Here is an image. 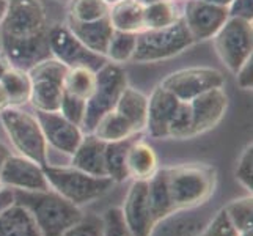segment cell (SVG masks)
Instances as JSON below:
<instances>
[{"mask_svg": "<svg viewBox=\"0 0 253 236\" xmlns=\"http://www.w3.org/2000/svg\"><path fill=\"white\" fill-rule=\"evenodd\" d=\"M49 22L40 0H8L2 29V54L11 66L29 71L50 57Z\"/></svg>", "mask_w": 253, "mask_h": 236, "instance_id": "6da1fadb", "label": "cell"}, {"mask_svg": "<svg viewBox=\"0 0 253 236\" xmlns=\"http://www.w3.org/2000/svg\"><path fill=\"white\" fill-rule=\"evenodd\" d=\"M14 202L25 206L33 216L42 236H60L66 229L82 219L79 206L57 194L55 190L13 189Z\"/></svg>", "mask_w": 253, "mask_h": 236, "instance_id": "7a4b0ae2", "label": "cell"}, {"mask_svg": "<svg viewBox=\"0 0 253 236\" xmlns=\"http://www.w3.org/2000/svg\"><path fill=\"white\" fill-rule=\"evenodd\" d=\"M217 181L215 167L203 162L179 164L167 169L173 209L195 208L208 202Z\"/></svg>", "mask_w": 253, "mask_h": 236, "instance_id": "3957f363", "label": "cell"}, {"mask_svg": "<svg viewBox=\"0 0 253 236\" xmlns=\"http://www.w3.org/2000/svg\"><path fill=\"white\" fill-rule=\"evenodd\" d=\"M52 190L74 205H85L102 197L113 188L115 181L109 177H93L73 165H42Z\"/></svg>", "mask_w": 253, "mask_h": 236, "instance_id": "277c9868", "label": "cell"}, {"mask_svg": "<svg viewBox=\"0 0 253 236\" xmlns=\"http://www.w3.org/2000/svg\"><path fill=\"white\" fill-rule=\"evenodd\" d=\"M0 121L14 150L40 165L49 162V146L37 115L22 107H6L0 112Z\"/></svg>", "mask_w": 253, "mask_h": 236, "instance_id": "5b68a950", "label": "cell"}, {"mask_svg": "<svg viewBox=\"0 0 253 236\" xmlns=\"http://www.w3.org/2000/svg\"><path fill=\"white\" fill-rule=\"evenodd\" d=\"M195 45L184 22L178 21L164 29L143 30L137 33L135 50L132 62L137 63H158L173 58Z\"/></svg>", "mask_w": 253, "mask_h": 236, "instance_id": "8992f818", "label": "cell"}, {"mask_svg": "<svg viewBox=\"0 0 253 236\" xmlns=\"http://www.w3.org/2000/svg\"><path fill=\"white\" fill-rule=\"evenodd\" d=\"M127 85V74L121 65L106 62L96 71V85L91 96L86 101L85 117L82 123L84 134L93 133L96 123L107 112L115 109L120 94L123 93Z\"/></svg>", "mask_w": 253, "mask_h": 236, "instance_id": "52a82bcc", "label": "cell"}, {"mask_svg": "<svg viewBox=\"0 0 253 236\" xmlns=\"http://www.w3.org/2000/svg\"><path fill=\"white\" fill-rule=\"evenodd\" d=\"M68 73L57 58L49 57L29 69L32 79L30 104L40 112H58L63 98V82Z\"/></svg>", "mask_w": 253, "mask_h": 236, "instance_id": "ba28073f", "label": "cell"}, {"mask_svg": "<svg viewBox=\"0 0 253 236\" xmlns=\"http://www.w3.org/2000/svg\"><path fill=\"white\" fill-rule=\"evenodd\" d=\"M214 49L222 63L233 74L252 57L253 52V24L241 17H228L220 30L214 35Z\"/></svg>", "mask_w": 253, "mask_h": 236, "instance_id": "9c48e42d", "label": "cell"}, {"mask_svg": "<svg viewBox=\"0 0 253 236\" xmlns=\"http://www.w3.org/2000/svg\"><path fill=\"white\" fill-rule=\"evenodd\" d=\"M159 85L179 101H190L209 90L225 89V76L215 68L192 66L170 73Z\"/></svg>", "mask_w": 253, "mask_h": 236, "instance_id": "30bf717a", "label": "cell"}, {"mask_svg": "<svg viewBox=\"0 0 253 236\" xmlns=\"http://www.w3.org/2000/svg\"><path fill=\"white\" fill-rule=\"evenodd\" d=\"M49 49L50 57L57 58L68 68L86 66L98 71L107 62L106 57L94 54L86 47L66 24H55L49 27Z\"/></svg>", "mask_w": 253, "mask_h": 236, "instance_id": "8fae6325", "label": "cell"}, {"mask_svg": "<svg viewBox=\"0 0 253 236\" xmlns=\"http://www.w3.org/2000/svg\"><path fill=\"white\" fill-rule=\"evenodd\" d=\"M228 17V8L211 5L202 0H186L182 5V22L195 43L212 40Z\"/></svg>", "mask_w": 253, "mask_h": 236, "instance_id": "7c38bea8", "label": "cell"}, {"mask_svg": "<svg viewBox=\"0 0 253 236\" xmlns=\"http://www.w3.org/2000/svg\"><path fill=\"white\" fill-rule=\"evenodd\" d=\"M192 117V139L214 129L228 109V94L225 89H214L187 101Z\"/></svg>", "mask_w": 253, "mask_h": 236, "instance_id": "4fadbf2b", "label": "cell"}, {"mask_svg": "<svg viewBox=\"0 0 253 236\" xmlns=\"http://www.w3.org/2000/svg\"><path fill=\"white\" fill-rule=\"evenodd\" d=\"M0 183L19 190H50L42 165L21 154H11L6 159L0 172Z\"/></svg>", "mask_w": 253, "mask_h": 236, "instance_id": "5bb4252c", "label": "cell"}, {"mask_svg": "<svg viewBox=\"0 0 253 236\" xmlns=\"http://www.w3.org/2000/svg\"><path fill=\"white\" fill-rule=\"evenodd\" d=\"M37 118L40 121V126L47 146H52L54 150L73 156L77 145L81 143L84 133L82 129L71 123L68 118H65L60 112H40L37 110Z\"/></svg>", "mask_w": 253, "mask_h": 236, "instance_id": "9a60e30c", "label": "cell"}, {"mask_svg": "<svg viewBox=\"0 0 253 236\" xmlns=\"http://www.w3.org/2000/svg\"><path fill=\"white\" fill-rule=\"evenodd\" d=\"M208 214L200 206L173 209L170 214L154 222L148 236H200L212 219V216Z\"/></svg>", "mask_w": 253, "mask_h": 236, "instance_id": "2e32d148", "label": "cell"}, {"mask_svg": "<svg viewBox=\"0 0 253 236\" xmlns=\"http://www.w3.org/2000/svg\"><path fill=\"white\" fill-rule=\"evenodd\" d=\"M127 229L134 236H148L154 225L150 200H148V181H134L130 186L125 206L121 209Z\"/></svg>", "mask_w": 253, "mask_h": 236, "instance_id": "e0dca14e", "label": "cell"}, {"mask_svg": "<svg viewBox=\"0 0 253 236\" xmlns=\"http://www.w3.org/2000/svg\"><path fill=\"white\" fill-rule=\"evenodd\" d=\"M179 99L164 87L156 85L148 96V113L145 131L153 139H167L170 121L179 106Z\"/></svg>", "mask_w": 253, "mask_h": 236, "instance_id": "ac0fdd59", "label": "cell"}, {"mask_svg": "<svg viewBox=\"0 0 253 236\" xmlns=\"http://www.w3.org/2000/svg\"><path fill=\"white\" fill-rule=\"evenodd\" d=\"M71 165L93 177H107L106 172V142L94 134H84L81 143L71 156Z\"/></svg>", "mask_w": 253, "mask_h": 236, "instance_id": "d6986e66", "label": "cell"}, {"mask_svg": "<svg viewBox=\"0 0 253 236\" xmlns=\"http://www.w3.org/2000/svg\"><path fill=\"white\" fill-rule=\"evenodd\" d=\"M66 25L91 52L106 57V50L113 33L109 17H102L93 22H76L66 19Z\"/></svg>", "mask_w": 253, "mask_h": 236, "instance_id": "ffe728a7", "label": "cell"}, {"mask_svg": "<svg viewBox=\"0 0 253 236\" xmlns=\"http://www.w3.org/2000/svg\"><path fill=\"white\" fill-rule=\"evenodd\" d=\"M126 167L129 178H132L134 181H148L159 170L154 148L135 137V141L130 143L127 150Z\"/></svg>", "mask_w": 253, "mask_h": 236, "instance_id": "44dd1931", "label": "cell"}, {"mask_svg": "<svg viewBox=\"0 0 253 236\" xmlns=\"http://www.w3.org/2000/svg\"><path fill=\"white\" fill-rule=\"evenodd\" d=\"M107 17L113 30L135 35L145 30L143 5L137 0H117L110 3Z\"/></svg>", "mask_w": 253, "mask_h": 236, "instance_id": "7402d4cb", "label": "cell"}, {"mask_svg": "<svg viewBox=\"0 0 253 236\" xmlns=\"http://www.w3.org/2000/svg\"><path fill=\"white\" fill-rule=\"evenodd\" d=\"M115 110L130 125L135 134L145 131L148 113V96L145 93L127 85L120 94Z\"/></svg>", "mask_w": 253, "mask_h": 236, "instance_id": "603a6c76", "label": "cell"}, {"mask_svg": "<svg viewBox=\"0 0 253 236\" xmlns=\"http://www.w3.org/2000/svg\"><path fill=\"white\" fill-rule=\"evenodd\" d=\"M0 236H42L25 206L13 202L0 213Z\"/></svg>", "mask_w": 253, "mask_h": 236, "instance_id": "cb8c5ba5", "label": "cell"}, {"mask_svg": "<svg viewBox=\"0 0 253 236\" xmlns=\"http://www.w3.org/2000/svg\"><path fill=\"white\" fill-rule=\"evenodd\" d=\"M0 85L6 94L8 106L10 107H22L30 101L32 93V79L29 71L21 68L11 66L0 79Z\"/></svg>", "mask_w": 253, "mask_h": 236, "instance_id": "d4e9b609", "label": "cell"}, {"mask_svg": "<svg viewBox=\"0 0 253 236\" xmlns=\"http://www.w3.org/2000/svg\"><path fill=\"white\" fill-rule=\"evenodd\" d=\"M182 19V6L178 0H159L143 6L145 30L164 29Z\"/></svg>", "mask_w": 253, "mask_h": 236, "instance_id": "484cf974", "label": "cell"}, {"mask_svg": "<svg viewBox=\"0 0 253 236\" xmlns=\"http://www.w3.org/2000/svg\"><path fill=\"white\" fill-rule=\"evenodd\" d=\"M148 200H150L154 222H158L164 216H167L173 211L169 185H167V169L158 170L148 180Z\"/></svg>", "mask_w": 253, "mask_h": 236, "instance_id": "4316f807", "label": "cell"}, {"mask_svg": "<svg viewBox=\"0 0 253 236\" xmlns=\"http://www.w3.org/2000/svg\"><path fill=\"white\" fill-rule=\"evenodd\" d=\"M91 134H94L99 141L106 142V143L125 141V139H127L130 136H135L134 129L130 128V125L115 109L107 112L106 115L96 123Z\"/></svg>", "mask_w": 253, "mask_h": 236, "instance_id": "83f0119b", "label": "cell"}, {"mask_svg": "<svg viewBox=\"0 0 253 236\" xmlns=\"http://www.w3.org/2000/svg\"><path fill=\"white\" fill-rule=\"evenodd\" d=\"M135 137L137 134L125 139V141L106 143V172L107 177L115 183H121L129 178L126 167V156L129 146L135 141Z\"/></svg>", "mask_w": 253, "mask_h": 236, "instance_id": "f1b7e54d", "label": "cell"}, {"mask_svg": "<svg viewBox=\"0 0 253 236\" xmlns=\"http://www.w3.org/2000/svg\"><path fill=\"white\" fill-rule=\"evenodd\" d=\"M96 85V71L86 66H74L68 68V73L65 76L63 90L71 93L77 98H82L88 101Z\"/></svg>", "mask_w": 253, "mask_h": 236, "instance_id": "f546056e", "label": "cell"}, {"mask_svg": "<svg viewBox=\"0 0 253 236\" xmlns=\"http://www.w3.org/2000/svg\"><path fill=\"white\" fill-rule=\"evenodd\" d=\"M135 43H137L135 33H125V32L113 30L106 50V60L110 63L121 65V66L127 62H132Z\"/></svg>", "mask_w": 253, "mask_h": 236, "instance_id": "4dcf8cb0", "label": "cell"}, {"mask_svg": "<svg viewBox=\"0 0 253 236\" xmlns=\"http://www.w3.org/2000/svg\"><path fill=\"white\" fill-rule=\"evenodd\" d=\"M107 13L106 0H68V21L93 22L107 17Z\"/></svg>", "mask_w": 253, "mask_h": 236, "instance_id": "1f68e13d", "label": "cell"}, {"mask_svg": "<svg viewBox=\"0 0 253 236\" xmlns=\"http://www.w3.org/2000/svg\"><path fill=\"white\" fill-rule=\"evenodd\" d=\"M225 213L230 222L238 230L239 236H253V206L252 197H244L234 200L225 206Z\"/></svg>", "mask_w": 253, "mask_h": 236, "instance_id": "d6a6232c", "label": "cell"}, {"mask_svg": "<svg viewBox=\"0 0 253 236\" xmlns=\"http://www.w3.org/2000/svg\"><path fill=\"white\" fill-rule=\"evenodd\" d=\"M167 139H192V117L187 101H181L170 121Z\"/></svg>", "mask_w": 253, "mask_h": 236, "instance_id": "836d02e7", "label": "cell"}, {"mask_svg": "<svg viewBox=\"0 0 253 236\" xmlns=\"http://www.w3.org/2000/svg\"><path fill=\"white\" fill-rule=\"evenodd\" d=\"M85 109H86V101L82 98H77V96L68 93L63 90V98L62 104H60V113L68 118L71 123L77 125L82 129L84 123V117H85Z\"/></svg>", "mask_w": 253, "mask_h": 236, "instance_id": "e575fe53", "label": "cell"}, {"mask_svg": "<svg viewBox=\"0 0 253 236\" xmlns=\"http://www.w3.org/2000/svg\"><path fill=\"white\" fill-rule=\"evenodd\" d=\"M234 177L244 186V189H247L252 194L253 189V146L252 142L246 145V148L242 150L236 170H234Z\"/></svg>", "mask_w": 253, "mask_h": 236, "instance_id": "d590c367", "label": "cell"}, {"mask_svg": "<svg viewBox=\"0 0 253 236\" xmlns=\"http://www.w3.org/2000/svg\"><path fill=\"white\" fill-rule=\"evenodd\" d=\"M60 236H104V221L98 216H86L66 229Z\"/></svg>", "mask_w": 253, "mask_h": 236, "instance_id": "8d00e7d4", "label": "cell"}, {"mask_svg": "<svg viewBox=\"0 0 253 236\" xmlns=\"http://www.w3.org/2000/svg\"><path fill=\"white\" fill-rule=\"evenodd\" d=\"M200 236H239V233L230 222L225 209H220L212 216V219L209 221Z\"/></svg>", "mask_w": 253, "mask_h": 236, "instance_id": "74e56055", "label": "cell"}, {"mask_svg": "<svg viewBox=\"0 0 253 236\" xmlns=\"http://www.w3.org/2000/svg\"><path fill=\"white\" fill-rule=\"evenodd\" d=\"M104 236H134L123 219V213L118 208H112L104 216Z\"/></svg>", "mask_w": 253, "mask_h": 236, "instance_id": "f35d334b", "label": "cell"}, {"mask_svg": "<svg viewBox=\"0 0 253 236\" xmlns=\"http://www.w3.org/2000/svg\"><path fill=\"white\" fill-rule=\"evenodd\" d=\"M234 74H236V82L239 85V89L246 90V92H252V89H253V60H252V57L249 60H246Z\"/></svg>", "mask_w": 253, "mask_h": 236, "instance_id": "ab89813d", "label": "cell"}, {"mask_svg": "<svg viewBox=\"0 0 253 236\" xmlns=\"http://www.w3.org/2000/svg\"><path fill=\"white\" fill-rule=\"evenodd\" d=\"M228 11L231 17H241V19L252 21L253 17V8L252 0H233L228 6Z\"/></svg>", "mask_w": 253, "mask_h": 236, "instance_id": "60d3db41", "label": "cell"}, {"mask_svg": "<svg viewBox=\"0 0 253 236\" xmlns=\"http://www.w3.org/2000/svg\"><path fill=\"white\" fill-rule=\"evenodd\" d=\"M13 202H14V192L11 188H3L0 190V213H2V209H5Z\"/></svg>", "mask_w": 253, "mask_h": 236, "instance_id": "b9f144b4", "label": "cell"}, {"mask_svg": "<svg viewBox=\"0 0 253 236\" xmlns=\"http://www.w3.org/2000/svg\"><path fill=\"white\" fill-rule=\"evenodd\" d=\"M11 156V151H10V148H8L3 142H0V172H2L3 169V165L6 162L8 157Z\"/></svg>", "mask_w": 253, "mask_h": 236, "instance_id": "7bdbcfd3", "label": "cell"}, {"mask_svg": "<svg viewBox=\"0 0 253 236\" xmlns=\"http://www.w3.org/2000/svg\"><path fill=\"white\" fill-rule=\"evenodd\" d=\"M10 68H11L10 60H8V58L2 54V52H0V79L3 77V74H5Z\"/></svg>", "mask_w": 253, "mask_h": 236, "instance_id": "ee69618b", "label": "cell"}, {"mask_svg": "<svg viewBox=\"0 0 253 236\" xmlns=\"http://www.w3.org/2000/svg\"><path fill=\"white\" fill-rule=\"evenodd\" d=\"M202 2L211 3V5H217V6H223V8H228L231 5L233 0H202Z\"/></svg>", "mask_w": 253, "mask_h": 236, "instance_id": "f6af8a7d", "label": "cell"}, {"mask_svg": "<svg viewBox=\"0 0 253 236\" xmlns=\"http://www.w3.org/2000/svg\"><path fill=\"white\" fill-rule=\"evenodd\" d=\"M6 107H10L8 106V99H6V94L2 89V85H0V112L5 110Z\"/></svg>", "mask_w": 253, "mask_h": 236, "instance_id": "bcb514c9", "label": "cell"}, {"mask_svg": "<svg viewBox=\"0 0 253 236\" xmlns=\"http://www.w3.org/2000/svg\"><path fill=\"white\" fill-rule=\"evenodd\" d=\"M6 8H8V0H0V24H2L6 14Z\"/></svg>", "mask_w": 253, "mask_h": 236, "instance_id": "7dc6e473", "label": "cell"}, {"mask_svg": "<svg viewBox=\"0 0 253 236\" xmlns=\"http://www.w3.org/2000/svg\"><path fill=\"white\" fill-rule=\"evenodd\" d=\"M137 2H140L145 6V5H150V3H154V2H159V0H137Z\"/></svg>", "mask_w": 253, "mask_h": 236, "instance_id": "c3c4849f", "label": "cell"}, {"mask_svg": "<svg viewBox=\"0 0 253 236\" xmlns=\"http://www.w3.org/2000/svg\"><path fill=\"white\" fill-rule=\"evenodd\" d=\"M106 2H107V3L110 5V3H113V2H117V0H106Z\"/></svg>", "mask_w": 253, "mask_h": 236, "instance_id": "681fc988", "label": "cell"}, {"mask_svg": "<svg viewBox=\"0 0 253 236\" xmlns=\"http://www.w3.org/2000/svg\"><path fill=\"white\" fill-rule=\"evenodd\" d=\"M3 188H5V186H3V185H2V183H0V190H2V189H3Z\"/></svg>", "mask_w": 253, "mask_h": 236, "instance_id": "f907efd6", "label": "cell"}, {"mask_svg": "<svg viewBox=\"0 0 253 236\" xmlns=\"http://www.w3.org/2000/svg\"><path fill=\"white\" fill-rule=\"evenodd\" d=\"M57 2H68V0H57Z\"/></svg>", "mask_w": 253, "mask_h": 236, "instance_id": "816d5d0a", "label": "cell"}, {"mask_svg": "<svg viewBox=\"0 0 253 236\" xmlns=\"http://www.w3.org/2000/svg\"><path fill=\"white\" fill-rule=\"evenodd\" d=\"M178 2H181V0H178Z\"/></svg>", "mask_w": 253, "mask_h": 236, "instance_id": "f5cc1de1", "label": "cell"}]
</instances>
